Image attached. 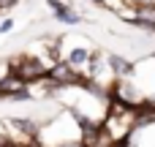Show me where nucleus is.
<instances>
[{
    "label": "nucleus",
    "instance_id": "obj_1",
    "mask_svg": "<svg viewBox=\"0 0 155 147\" xmlns=\"http://www.w3.org/2000/svg\"><path fill=\"white\" fill-rule=\"evenodd\" d=\"M98 128L112 142V147H125L131 142V136L136 134V128H139V109L117 104V101H109V109H106V115H104Z\"/></svg>",
    "mask_w": 155,
    "mask_h": 147
},
{
    "label": "nucleus",
    "instance_id": "obj_2",
    "mask_svg": "<svg viewBox=\"0 0 155 147\" xmlns=\"http://www.w3.org/2000/svg\"><path fill=\"white\" fill-rule=\"evenodd\" d=\"M98 52L101 49L87 35H82V33H65L63 38H57V55H60V60L68 63V65H74L82 74V79H84L87 68L93 65V60L98 57Z\"/></svg>",
    "mask_w": 155,
    "mask_h": 147
},
{
    "label": "nucleus",
    "instance_id": "obj_3",
    "mask_svg": "<svg viewBox=\"0 0 155 147\" xmlns=\"http://www.w3.org/2000/svg\"><path fill=\"white\" fill-rule=\"evenodd\" d=\"M46 5L52 8L54 19H57L60 25H65V27H76V25L84 22V16H82L79 11H74L71 3H63V0H46Z\"/></svg>",
    "mask_w": 155,
    "mask_h": 147
},
{
    "label": "nucleus",
    "instance_id": "obj_4",
    "mask_svg": "<svg viewBox=\"0 0 155 147\" xmlns=\"http://www.w3.org/2000/svg\"><path fill=\"white\" fill-rule=\"evenodd\" d=\"M128 5H136V8H155V0H128Z\"/></svg>",
    "mask_w": 155,
    "mask_h": 147
},
{
    "label": "nucleus",
    "instance_id": "obj_5",
    "mask_svg": "<svg viewBox=\"0 0 155 147\" xmlns=\"http://www.w3.org/2000/svg\"><path fill=\"white\" fill-rule=\"evenodd\" d=\"M11 30H14V19L5 16V19L0 22V35H5V33H11Z\"/></svg>",
    "mask_w": 155,
    "mask_h": 147
},
{
    "label": "nucleus",
    "instance_id": "obj_6",
    "mask_svg": "<svg viewBox=\"0 0 155 147\" xmlns=\"http://www.w3.org/2000/svg\"><path fill=\"white\" fill-rule=\"evenodd\" d=\"M8 71H11V63H8V60H3V63H0V82L8 76Z\"/></svg>",
    "mask_w": 155,
    "mask_h": 147
},
{
    "label": "nucleus",
    "instance_id": "obj_7",
    "mask_svg": "<svg viewBox=\"0 0 155 147\" xmlns=\"http://www.w3.org/2000/svg\"><path fill=\"white\" fill-rule=\"evenodd\" d=\"M84 3H90V5H95V8H104V0H84Z\"/></svg>",
    "mask_w": 155,
    "mask_h": 147
}]
</instances>
